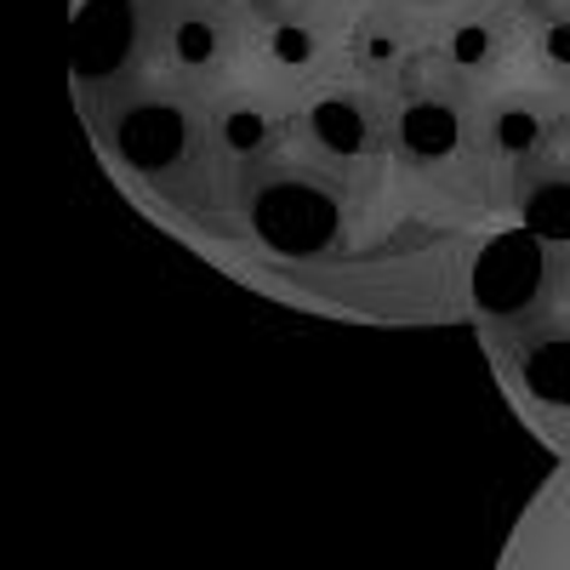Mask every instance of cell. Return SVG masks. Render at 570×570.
I'll return each instance as SVG.
<instances>
[{
  "instance_id": "obj_8",
  "label": "cell",
  "mask_w": 570,
  "mask_h": 570,
  "mask_svg": "<svg viewBox=\"0 0 570 570\" xmlns=\"http://www.w3.org/2000/svg\"><path fill=\"white\" fill-rule=\"evenodd\" d=\"M519 383H525L542 405L570 411V308H548L531 320H513L502 337Z\"/></svg>"
},
{
  "instance_id": "obj_18",
  "label": "cell",
  "mask_w": 570,
  "mask_h": 570,
  "mask_svg": "<svg viewBox=\"0 0 570 570\" xmlns=\"http://www.w3.org/2000/svg\"><path fill=\"white\" fill-rule=\"evenodd\" d=\"M422 7H445V0H422Z\"/></svg>"
},
{
  "instance_id": "obj_7",
  "label": "cell",
  "mask_w": 570,
  "mask_h": 570,
  "mask_svg": "<svg viewBox=\"0 0 570 570\" xmlns=\"http://www.w3.org/2000/svg\"><path fill=\"white\" fill-rule=\"evenodd\" d=\"M142 52V7L137 0H86L69 23V58L80 80H115Z\"/></svg>"
},
{
  "instance_id": "obj_16",
  "label": "cell",
  "mask_w": 570,
  "mask_h": 570,
  "mask_svg": "<svg viewBox=\"0 0 570 570\" xmlns=\"http://www.w3.org/2000/svg\"><path fill=\"white\" fill-rule=\"evenodd\" d=\"M508 7H519V12H525V18H531V12H542V7H553V0H508Z\"/></svg>"
},
{
  "instance_id": "obj_1",
  "label": "cell",
  "mask_w": 570,
  "mask_h": 570,
  "mask_svg": "<svg viewBox=\"0 0 570 570\" xmlns=\"http://www.w3.org/2000/svg\"><path fill=\"white\" fill-rule=\"evenodd\" d=\"M246 223L274 257H325L343 240V188L308 166H274L246 183Z\"/></svg>"
},
{
  "instance_id": "obj_10",
  "label": "cell",
  "mask_w": 570,
  "mask_h": 570,
  "mask_svg": "<svg viewBox=\"0 0 570 570\" xmlns=\"http://www.w3.org/2000/svg\"><path fill=\"white\" fill-rule=\"evenodd\" d=\"M348 63L365 86H405V75L416 63V40H411L405 18L389 7H371L348 29Z\"/></svg>"
},
{
  "instance_id": "obj_11",
  "label": "cell",
  "mask_w": 570,
  "mask_h": 570,
  "mask_svg": "<svg viewBox=\"0 0 570 570\" xmlns=\"http://www.w3.org/2000/svg\"><path fill=\"white\" fill-rule=\"evenodd\" d=\"M508 46H513V29L502 12H456L434 40V58L451 80H480L508 58Z\"/></svg>"
},
{
  "instance_id": "obj_4",
  "label": "cell",
  "mask_w": 570,
  "mask_h": 570,
  "mask_svg": "<svg viewBox=\"0 0 570 570\" xmlns=\"http://www.w3.org/2000/svg\"><path fill=\"white\" fill-rule=\"evenodd\" d=\"M473 137V120L462 109V98L451 91H428V86H411L400 91V104L389 115V142L394 155L411 160V166H445L468 149Z\"/></svg>"
},
{
  "instance_id": "obj_17",
  "label": "cell",
  "mask_w": 570,
  "mask_h": 570,
  "mask_svg": "<svg viewBox=\"0 0 570 570\" xmlns=\"http://www.w3.org/2000/svg\"><path fill=\"white\" fill-rule=\"evenodd\" d=\"M564 308H570V263H564Z\"/></svg>"
},
{
  "instance_id": "obj_9",
  "label": "cell",
  "mask_w": 570,
  "mask_h": 570,
  "mask_svg": "<svg viewBox=\"0 0 570 570\" xmlns=\"http://www.w3.org/2000/svg\"><path fill=\"white\" fill-rule=\"evenodd\" d=\"M513 212H519V228L570 252V137L564 131L553 149H542L537 160L513 171Z\"/></svg>"
},
{
  "instance_id": "obj_5",
  "label": "cell",
  "mask_w": 570,
  "mask_h": 570,
  "mask_svg": "<svg viewBox=\"0 0 570 570\" xmlns=\"http://www.w3.org/2000/svg\"><path fill=\"white\" fill-rule=\"evenodd\" d=\"M564 131V109H553L537 91H508V98H491L473 120V142L491 166L519 171L525 160H537L542 149H553Z\"/></svg>"
},
{
  "instance_id": "obj_2",
  "label": "cell",
  "mask_w": 570,
  "mask_h": 570,
  "mask_svg": "<svg viewBox=\"0 0 570 570\" xmlns=\"http://www.w3.org/2000/svg\"><path fill=\"white\" fill-rule=\"evenodd\" d=\"M564 263L570 252L537 240L531 228H508L473 257V303L491 320H531L559 308L564 297Z\"/></svg>"
},
{
  "instance_id": "obj_12",
  "label": "cell",
  "mask_w": 570,
  "mask_h": 570,
  "mask_svg": "<svg viewBox=\"0 0 570 570\" xmlns=\"http://www.w3.org/2000/svg\"><path fill=\"white\" fill-rule=\"evenodd\" d=\"M285 120L279 109L257 104V98H234L212 115V142L228 155V160H268L279 149V137H285Z\"/></svg>"
},
{
  "instance_id": "obj_15",
  "label": "cell",
  "mask_w": 570,
  "mask_h": 570,
  "mask_svg": "<svg viewBox=\"0 0 570 570\" xmlns=\"http://www.w3.org/2000/svg\"><path fill=\"white\" fill-rule=\"evenodd\" d=\"M531 52L553 91H570V0L531 12Z\"/></svg>"
},
{
  "instance_id": "obj_14",
  "label": "cell",
  "mask_w": 570,
  "mask_h": 570,
  "mask_svg": "<svg viewBox=\"0 0 570 570\" xmlns=\"http://www.w3.org/2000/svg\"><path fill=\"white\" fill-rule=\"evenodd\" d=\"M257 46H263V58L285 75H308L320 58H325V35L314 18L303 12H274L263 29H257Z\"/></svg>"
},
{
  "instance_id": "obj_6",
  "label": "cell",
  "mask_w": 570,
  "mask_h": 570,
  "mask_svg": "<svg viewBox=\"0 0 570 570\" xmlns=\"http://www.w3.org/2000/svg\"><path fill=\"white\" fill-rule=\"evenodd\" d=\"M297 131L314 142L325 160H343V166H360L371 155H383L389 142V120L376 109L365 91H314L297 115Z\"/></svg>"
},
{
  "instance_id": "obj_19",
  "label": "cell",
  "mask_w": 570,
  "mask_h": 570,
  "mask_svg": "<svg viewBox=\"0 0 570 570\" xmlns=\"http://www.w3.org/2000/svg\"><path fill=\"white\" fill-rule=\"evenodd\" d=\"M564 137H570V109H564Z\"/></svg>"
},
{
  "instance_id": "obj_3",
  "label": "cell",
  "mask_w": 570,
  "mask_h": 570,
  "mask_svg": "<svg viewBox=\"0 0 570 570\" xmlns=\"http://www.w3.org/2000/svg\"><path fill=\"white\" fill-rule=\"evenodd\" d=\"M206 131L212 120L183 91H131L109 115V149L142 177H171L206 149Z\"/></svg>"
},
{
  "instance_id": "obj_13",
  "label": "cell",
  "mask_w": 570,
  "mask_h": 570,
  "mask_svg": "<svg viewBox=\"0 0 570 570\" xmlns=\"http://www.w3.org/2000/svg\"><path fill=\"white\" fill-rule=\"evenodd\" d=\"M166 58L183 75H212L228 58V23L212 12H177L166 23Z\"/></svg>"
}]
</instances>
